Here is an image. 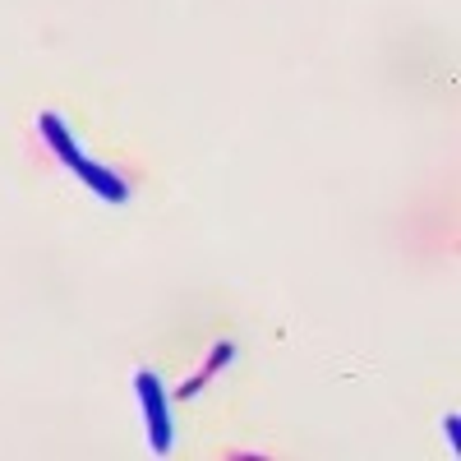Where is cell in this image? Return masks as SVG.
Instances as JSON below:
<instances>
[{
    "mask_svg": "<svg viewBox=\"0 0 461 461\" xmlns=\"http://www.w3.org/2000/svg\"><path fill=\"white\" fill-rule=\"evenodd\" d=\"M134 393H139V406H143V420H148L152 452L167 456L176 447V425H171V406H167V393H162V378L148 374V369H134Z\"/></svg>",
    "mask_w": 461,
    "mask_h": 461,
    "instance_id": "6da1fadb",
    "label": "cell"
},
{
    "mask_svg": "<svg viewBox=\"0 0 461 461\" xmlns=\"http://www.w3.org/2000/svg\"><path fill=\"white\" fill-rule=\"evenodd\" d=\"M37 130H42V139L51 143V152H56V158H60L69 171H79V167L88 162L84 152H79V143H74V134L65 130V121H60L56 111H42V115H37Z\"/></svg>",
    "mask_w": 461,
    "mask_h": 461,
    "instance_id": "7a4b0ae2",
    "label": "cell"
},
{
    "mask_svg": "<svg viewBox=\"0 0 461 461\" xmlns=\"http://www.w3.org/2000/svg\"><path fill=\"white\" fill-rule=\"evenodd\" d=\"M230 356H236V346L217 341V346H212V356H208V365H203V369H199L194 378H189V383H180V402H185V397H194V393L203 388V383H208V378H212V374H217L221 365H230Z\"/></svg>",
    "mask_w": 461,
    "mask_h": 461,
    "instance_id": "3957f363",
    "label": "cell"
},
{
    "mask_svg": "<svg viewBox=\"0 0 461 461\" xmlns=\"http://www.w3.org/2000/svg\"><path fill=\"white\" fill-rule=\"evenodd\" d=\"M443 434H447L452 456H461V425H456V415H443Z\"/></svg>",
    "mask_w": 461,
    "mask_h": 461,
    "instance_id": "277c9868",
    "label": "cell"
}]
</instances>
